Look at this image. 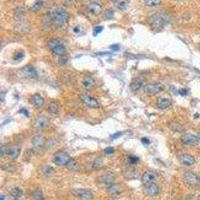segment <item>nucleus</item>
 I'll return each mask as SVG.
<instances>
[{
  "instance_id": "41",
  "label": "nucleus",
  "mask_w": 200,
  "mask_h": 200,
  "mask_svg": "<svg viewBox=\"0 0 200 200\" xmlns=\"http://www.w3.org/2000/svg\"><path fill=\"white\" fill-rule=\"evenodd\" d=\"M24 56V54L22 52H20V53H17V55H15V59L16 60H18V59H20V58H22Z\"/></svg>"
},
{
  "instance_id": "8",
  "label": "nucleus",
  "mask_w": 200,
  "mask_h": 200,
  "mask_svg": "<svg viewBox=\"0 0 200 200\" xmlns=\"http://www.w3.org/2000/svg\"><path fill=\"white\" fill-rule=\"evenodd\" d=\"M80 100L83 103L88 106L90 108H98L99 107V103L96 98H94L93 96H91L89 94H81L80 95Z\"/></svg>"
},
{
  "instance_id": "40",
  "label": "nucleus",
  "mask_w": 200,
  "mask_h": 200,
  "mask_svg": "<svg viewBox=\"0 0 200 200\" xmlns=\"http://www.w3.org/2000/svg\"><path fill=\"white\" fill-rule=\"evenodd\" d=\"M104 152L106 153V154H111V153H113L114 152V149H113V147H107L104 150Z\"/></svg>"
},
{
  "instance_id": "14",
  "label": "nucleus",
  "mask_w": 200,
  "mask_h": 200,
  "mask_svg": "<svg viewBox=\"0 0 200 200\" xmlns=\"http://www.w3.org/2000/svg\"><path fill=\"white\" fill-rule=\"evenodd\" d=\"M179 162H180L183 166H191L195 163V159H194V157L191 154L183 153L179 156Z\"/></svg>"
},
{
  "instance_id": "45",
  "label": "nucleus",
  "mask_w": 200,
  "mask_h": 200,
  "mask_svg": "<svg viewBox=\"0 0 200 200\" xmlns=\"http://www.w3.org/2000/svg\"><path fill=\"white\" fill-rule=\"evenodd\" d=\"M180 94H181V95H186V94H187L186 90H183V89L180 90Z\"/></svg>"
},
{
  "instance_id": "21",
  "label": "nucleus",
  "mask_w": 200,
  "mask_h": 200,
  "mask_svg": "<svg viewBox=\"0 0 200 200\" xmlns=\"http://www.w3.org/2000/svg\"><path fill=\"white\" fill-rule=\"evenodd\" d=\"M168 126L174 132H184V126L178 121H171V122H169Z\"/></svg>"
},
{
  "instance_id": "11",
  "label": "nucleus",
  "mask_w": 200,
  "mask_h": 200,
  "mask_svg": "<svg viewBox=\"0 0 200 200\" xmlns=\"http://www.w3.org/2000/svg\"><path fill=\"white\" fill-rule=\"evenodd\" d=\"M106 191H107V193L111 196H118L123 192V188L120 184L111 183V184H109V185H107Z\"/></svg>"
},
{
  "instance_id": "37",
  "label": "nucleus",
  "mask_w": 200,
  "mask_h": 200,
  "mask_svg": "<svg viewBox=\"0 0 200 200\" xmlns=\"http://www.w3.org/2000/svg\"><path fill=\"white\" fill-rule=\"evenodd\" d=\"M7 151H8V147H6V146L3 144V145L1 146V154H2V156L7 155Z\"/></svg>"
},
{
  "instance_id": "35",
  "label": "nucleus",
  "mask_w": 200,
  "mask_h": 200,
  "mask_svg": "<svg viewBox=\"0 0 200 200\" xmlns=\"http://www.w3.org/2000/svg\"><path fill=\"white\" fill-rule=\"evenodd\" d=\"M104 16L106 19H112V17L114 16V11L112 9H107L104 12Z\"/></svg>"
},
{
  "instance_id": "53",
  "label": "nucleus",
  "mask_w": 200,
  "mask_h": 200,
  "mask_svg": "<svg viewBox=\"0 0 200 200\" xmlns=\"http://www.w3.org/2000/svg\"><path fill=\"white\" fill-rule=\"evenodd\" d=\"M76 1H81V0H76Z\"/></svg>"
},
{
  "instance_id": "12",
  "label": "nucleus",
  "mask_w": 200,
  "mask_h": 200,
  "mask_svg": "<svg viewBox=\"0 0 200 200\" xmlns=\"http://www.w3.org/2000/svg\"><path fill=\"white\" fill-rule=\"evenodd\" d=\"M45 143H46V139L43 135H40V134H37L32 137L31 139V144L32 146L34 147V149H41L44 147Z\"/></svg>"
},
{
  "instance_id": "26",
  "label": "nucleus",
  "mask_w": 200,
  "mask_h": 200,
  "mask_svg": "<svg viewBox=\"0 0 200 200\" xmlns=\"http://www.w3.org/2000/svg\"><path fill=\"white\" fill-rule=\"evenodd\" d=\"M10 195L12 196V198H20L23 195V190L20 187H14L11 191H10Z\"/></svg>"
},
{
  "instance_id": "32",
  "label": "nucleus",
  "mask_w": 200,
  "mask_h": 200,
  "mask_svg": "<svg viewBox=\"0 0 200 200\" xmlns=\"http://www.w3.org/2000/svg\"><path fill=\"white\" fill-rule=\"evenodd\" d=\"M143 2L146 6L154 7V6H158V5H160L161 0H143Z\"/></svg>"
},
{
  "instance_id": "13",
  "label": "nucleus",
  "mask_w": 200,
  "mask_h": 200,
  "mask_svg": "<svg viewBox=\"0 0 200 200\" xmlns=\"http://www.w3.org/2000/svg\"><path fill=\"white\" fill-rule=\"evenodd\" d=\"M49 125V119L44 115H39L38 117L35 119L34 122V127L38 130H42V129H45L47 126Z\"/></svg>"
},
{
  "instance_id": "43",
  "label": "nucleus",
  "mask_w": 200,
  "mask_h": 200,
  "mask_svg": "<svg viewBox=\"0 0 200 200\" xmlns=\"http://www.w3.org/2000/svg\"><path fill=\"white\" fill-rule=\"evenodd\" d=\"M141 141H142V143L143 144H149V143H150V141H149V139L148 138H142V139H141Z\"/></svg>"
},
{
  "instance_id": "7",
  "label": "nucleus",
  "mask_w": 200,
  "mask_h": 200,
  "mask_svg": "<svg viewBox=\"0 0 200 200\" xmlns=\"http://www.w3.org/2000/svg\"><path fill=\"white\" fill-rule=\"evenodd\" d=\"M183 180L190 186H197L200 184V177L193 171H186L183 175Z\"/></svg>"
},
{
  "instance_id": "39",
  "label": "nucleus",
  "mask_w": 200,
  "mask_h": 200,
  "mask_svg": "<svg viewBox=\"0 0 200 200\" xmlns=\"http://www.w3.org/2000/svg\"><path fill=\"white\" fill-rule=\"evenodd\" d=\"M103 30V27L102 26H97V27H95V29H94V31H93V34L94 35H97V34H99L101 31Z\"/></svg>"
},
{
  "instance_id": "42",
  "label": "nucleus",
  "mask_w": 200,
  "mask_h": 200,
  "mask_svg": "<svg viewBox=\"0 0 200 200\" xmlns=\"http://www.w3.org/2000/svg\"><path fill=\"white\" fill-rule=\"evenodd\" d=\"M121 135H122V132H118V133L114 134V135H111V138H112V139H115V138L119 137V136H121Z\"/></svg>"
},
{
  "instance_id": "9",
  "label": "nucleus",
  "mask_w": 200,
  "mask_h": 200,
  "mask_svg": "<svg viewBox=\"0 0 200 200\" xmlns=\"http://www.w3.org/2000/svg\"><path fill=\"white\" fill-rule=\"evenodd\" d=\"M180 140L183 144H185V145H189V146L196 145V144L199 142L198 137H197L196 135H193V134H190V133L182 134Z\"/></svg>"
},
{
  "instance_id": "22",
  "label": "nucleus",
  "mask_w": 200,
  "mask_h": 200,
  "mask_svg": "<svg viewBox=\"0 0 200 200\" xmlns=\"http://www.w3.org/2000/svg\"><path fill=\"white\" fill-rule=\"evenodd\" d=\"M143 86H144V80L142 78H136V79H134L132 82H131L130 88H131V90H133V91H138V90H140Z\"/></svg>"
},
{
  "instance_id": "28",
  "label": "nucleus",
  "mask_w": 200,
  "mask_h": 200,
  "mask_svg": "<svg viewBox=\"0 0 200 200\" xmlns=\"http://www.w3.org/2000/svg\"><path fill=\"white\" fill-rule=\"evenodd\" d=\"M53 172H54V169H53L51 166L45 165V166H43L41 168V173L43 174V175H45V176L52 175Z\"/></svg>"
},
{
  "instance_id": "25",
  "label": "nucleus",
  "mask_w": 200,
  "mask_h": 200,
  "mask_svg": "<svg viewBox=\"0 0 200 200\" xmlns=\"http://www.w3.org/2000/svg\"><path fill=\"white\" fill-rule=\"evenodd\" d=\"M59 110H60V105L58 104L57 102H55V101L50 102L49 105H48V111H49L51 114H54V115L58 114Z\"/></svg>"
},
{
  "instance_id": "33",
  "label": "nucleus",
  "mask_w": 200,
  "mask_h": 200,
  "mask_svg": "<svg viewBox=\"0 0 200 200\" xmlns=\"http://www.w3.org/2000/svg\"><path fill=\"white\" fill-rule=\"evenodd\" d=\"M102 166H103V162H102V160H101V159H99V158L95 159V160L93 161V163H92V167H93L94 169H99V168H101Z\"/></svg>"
},
{
  "instance_id": "1",
  "label": "nucleus",
  "mask_w": 200,
  "mask_h": 200,
  "mask_svg": "<svg viewBox=\"0 0 200 200\" xmlns=\"http://www.w3.org/2000/svg\"><path fill=\"white\" fill-rule=\"evenodd\" d=\"M52 22L55 26L61 27L65 25L69 20V13L63 8H55L50 14Z\"/></svg>"
},
{
  "instance_id": "49",
  "label": "nucleus",
  "mask_w": 200,
  "mask_h": 200,
  "mask_svg": "<svg viewBox=\"0 0 200 200\" xmlns=\"http://www.w3.org/2000/svg\"><path fill=\"white\" fill-rule=\"evenodd\" d=\"M12 200H20V199H19V198H13Z\"/></svg>"
},
{
  "instance_id": "20",
  "label": "nucleus",
  "mask_w": 200,
  "mask_h": 200,
  "mask_svg": "<svg viewBox=\"0 0 200 200\" xmlns=\"http://www.w3.org/2000/svg\"><path fill=\"white\" fill-rule=\"evenodd\" d=\"M114 175L111 173H105L103 174V175H101L98 177V180H99V182H101V183H104L106 184V185H109V184L113 183V180H114Z\"/></svg>"
},
{
  "instance_id": "34",
  "label": "nucleus",
  "mask_w": 200,
  "mask_h": 200,
  "mask_svg": "<svg viewBox=\"0 0 200 200\" xmlns=\"http://www.w3.org/2000/svg\"><path fill=\"white\" fill-rule=\"evenodd\" d=\"M68 61V56L66 54L65 55H61V56H58V64L59 65H64L66 64Z\"/></svg>"
},
{
  "instance_id": "17",
  "label": "nucleus",
  "mask_w": 200,
  "mask_h": 200,
  "mask_svg": "<svg viewBox=\"0 0 200 200\" xmlns=\"http://www.w3.org/2000/svg\"><path fill=\"white\" fill-rule=\"evenodd\" d=\"M88 11L93 15H98L102 12V6H101L99 2L91 1L90 4L88 5Z\"/></svg>"
},
{
  "instance_id": "29",
  "label": "nucleus",
  "mask_w": 200,
  "mask_h": 200,
  "mask_svg": "<svg viewBox=\"0 0 200 200\" xmlns=\"http://www.w3.org/2000/svg\"><path fill=\"white\" fill-rule=\"evenodd\" d=\"M128 4H129V2L127 0H117V1H116V7L120 10L126 9L128 6Z\"/></svg>"
},
{
  "instance_id": "36",
  "label": "nucleus",
  "mask_w": 200,
  "mask_h": 200,
  "mask_svg": "<svg viewBox=\"0 0 200 200\" xmlns=\"http://www.w3.org/2000/svg\"><path fill=\"white\" fill-rule=\"evenodd\" d=\"M137 162H138L137 157H135V156H128V163L130 165H135Z\"/></svg>"
},
{
  "instance_id": "52",
  "label": "nucleus",
  "mask_w": 200,
  "mask_h": 200,
  "mask_svg": "<svg viewBox=\"0 0 200 200\" xmlns=\"http://www.w3.org/2000/svg\"><path fill=\"white\" fill-rule=\"evenodd\" d=\"M112 1H117V0H112Z\"/></svg>"
},
{
  "instance_id": "44",
  "label": "nucleus",
  "mask_w": 200,
  "mask_h": 200,
  "mask_svg": "<svg viewBox=\"0 0 200 200\" xmlns=\"http://www.w3.org/2000/svg\"><path fill=\"white\" fill-rule=\"evenodd\" d=\"M20 113H25V115L28 116V112H27V111L25 110V109H21V110H20Z\"/></svg>"
},
{
  "instance_id": "10",
  "label": "nucleus",
  "mask_w": 200,
  "mask_h": 200,
  "mask_svg": "<svg viewBox=\"0 0 200 200\" xmlns=\"http://www.w3.org/2000/svg\"><path fill=\"white\" fill-rule=\"evenodd\" d=\"M157 178V174L155 171L153 170H148L146 172H144V174L141 177V182H142L143 185H148L150 183H153L154 181Z\"/></svg>"
},
{
  "instance_id": "24",
  "label": "nucleus",
  "mask_w": 200,
  "mask_h": 200,
  "mask_svg": "<svg viewBox=\"0 0 200 200\" xmlns=\"http://www.w3.org/2000/svg\"><path fill=\"white\" fill-rule=\"evenodd\" d=\"M82 84H83V87H84L85 89H91V88L94 87L95 80L90 76H85L82 80Z\"/></svg>"
},
{
  "instance_id": "38",
  "label": "nucleus",
  "mask_w": 200,
  "mask_h": 200,
  "mask_svg": "<svg viewBox=\"0 0 200 200\" xmlns=\"http://www.w3.org/2000/svg\"><path fill=\"white\" fill-rule=\"evenodd\" d=\"M15 14L18 15V16H22L24 15V9L23 8H17L15 10Z\"/></svg>"
},
{
  "instance_id": "46",
  "label": "nucleus",
  "mask_w": 200,
  "mask_h": 200,
  "mask_svg": "<svg viewBox=\"0 0 200 200\" xmlns=\"http://www.w3.org/2000/svg\"><path fill=\"white\" fill-rule=\"evenodd\" d=\"M118 48H119L118 45H113V46H111V49H114V50H117Z\"/></svg>"
},
{
  "instance_id": "15",
  "label": "nucleus",
  "mask_w": 200,
  "mask_h": 200,
  "mask_svg": "<svg viewBox=\"0 0 200 200\" xmlns=\"http://www.w3.org/2000/svg\"><path fill=\"white\" fill-rule=\"evenodd\" d=\"M21 73L27 78H37V71L36 69L31 66V65H27L21 68Z\"/></svg>"
},
{
  "instance_id": "6",
  "label": "nucleus",
  "mask_w": 200,
  "mask_h": 200,
  "mask_svg": "<svg viewBox=\"0 0 200 200\" xmlns=\"http://www.w3.org/2000/svg\"><path fill=\"white\" fill-rule=\"evenodd\" d=\"M72 194L79 200H91L93 198L92 191L86 188H75L72 190Z\"/></svg>"
},
{
  "instance_id": "4",
  "label": "nucleus",
  "mask_w": 200,
  "mask_h": 200,
  "mask_svg": "<svg viewBox=\"0 0 200 200\" xmlns=\"http://www.w3.org/2000/svg\"><path fill=\"white\" fill-rule=\"evenodd\" d=\"M71 159L72 158L70 157V155L68 153L64 152V151H57L53 155L52 161L57 166H66Z\"/></svg>"
},
{
  "instance_id": "50",
  "label": "nucleus",
  "mask_w": 200,
  "mask_h": 200,
  "mask_svg": "<svg viewBox=\"0 0 200 200\" xmlns=\"http://www.w3.org/2000/svg\"><path fill=\"white\" fill-rule=\"evenodd\" d=\"M175 1H183V0H175Z\"/></svg>"
},
{
  "instance_id": "27",
  "label": "nucleus",
  "mask_w": 200,
  "mask_h": 200,
  "mask_svg": "<svg viewBox=\"0 0 200 200\" xmlns=\"http://www.w3.org/2000/svg\"><path fill=\"white\" fill-rule=\"evenodd\" d=\"M43 6H44V2H43L42 0H37V1L32 5V7L30 8V10L33 12H37V11H39L40 9H42Z\"/></svg>"
},
{
  "instance_id": "23",
  "label": "nucleus",
  "mask_w": 200,
  "mask_h": 200,
  "mask_svg": "<svg viewBox=\"0 0 200 200\" xmlns=\"http://www.w3.org/2000/svg\"><path fill=\"white\" fill-rule=\"evenodd\" d=\"M31 102L33 103V104L36 106V107H42L43 105H44V98L42 97L40 94H34L33 96H32L31 98Z\"/></svg>"
},
{
  "instance_id": "19",
  "label": "nucleus",
  "mask_w": 200,
  "mask_h": 200,
  "mask_svg": "<svg viewBox=\"0 0 200 200\" xmlns=\"http://www.w3.org/2000/svg\"><path fill=\"white\" fill-rule=\"evenodd\" d=\"M156 105L159 109H167L172 105V102L169 98L166 97H160L157 99V102H156Z\"/></svg>"
},
{
  "instance_id": "18",
  "label": "nucleus",
  "mask_w": 200,
  "mask_h": 200,
  "mask_svg": "<svg viewBox=\"0 0 200 200\" xmlns=\"http://www.w3.org/2000/svg\"><path fill=\"white\" fill-rule=\"evenodd\" d=\"M20 151H21V149H20L18 145H12V146H10V147H8L7 155H8L12 160H15V159L18 158Z\"/></svg>"
},
{
  "instance_id": "51",
  "label": "nucleus",
  "mask_w": 200,
  "mask_h": 200,
  "mask_svg": "<svg viewBox=\"0 0 200 200\" xmlns=\"http://www.w3.org/2000/svg\"><path fill=\"white\" fill-rule=\"evenodd\" d=\"M197 200H200V195L198 196V199H197Z\"/></svg>"
},
{
  "instance_id": "47",
  "label": "nucleus",
  "mask_w": 200,
  "mask_h": 200,
  "mask_svg": "<svg viewBox=\"0 0 200 200\" xmlns=\"http://www.w3.org/2000/svg\"><path fill=\"white\" fill-rule=\"evenodd\" d=\"M5 199H6V197H5V195H2V196H1V200H5Z\"/></svg>"
},
{
  "instance_id": "48",
  "label": "nucleus",
  "mask_w": 200,
  "mask_h": 200,
  "mask_svg": "<svg viewBox=\"0 0 200 200\" xmlns=\"http://www.w3.org/2000/svg\"><path fill=\"white\" fill-rule=\"evenodd\" d=\"M197 137H198V141H199V142H200V133L198 134V135H197Z\"/></svg>"
},
{
  "instance_id": "2",
  "label": "nucleus",
  "mask_w": 200,
  "mask_h": 200,
  "mask_svg": "<svg viewBox=\"0 0 200 200\" xmlns=\"http://www.w3.org/2000/svg\"><path fill=\"white\" fill-rule=\"evenodd\" d=\"M47 45L48 48L53 52V54L57 55V56H61V55L66 54V47L64 46L62 41H60L59 39L52 38L48 40Z\"/></svg>"
},
{
  "instance_id": "5",
  "label": "nucleus",
  "mask_w": 200,
  "mask_h": 200,
  "mask_svg": "<svg viewBox=\"0 0 200 200\" xmlns=\"http://www.w3.org/2000/svg\"><path fill=\"white\" fill-rule=\"evenodd\" d=\"M164 89V85L160 82H153V83H149L146 84L143 87V90L146 94L148 95H155L160 93L162 90Z\"/></svg>"
},
{
  "instance_id": "30",
  "label": "nucleus",
  "mask_w": 200,
  "mask_h": 200,
  "mask_svg": "<svg viewBox=\"0 0 200 200\" xmlns=\"http://www.w3.org/2000/svg\"><path fill=\"white\" fill-rule=\"evenodd\" d=\"M32 198L34 200H44V195H43L42 191L40 189H37V190H34L33 193H32Z\"/></svg>"
},
{
  "instance_id": "16",
  "label": "nucleus",
  "mask_w": 200,
  "mask_h": 200,
  "mask_svg": "<svg viewBox=\"0 0 200 200\" xmlns=\"http://www.w3.org/2000/svg\"><path fill=\"white\" fill-rule=\"evenodd\" d=\"M146 193L148 194L149 196H157L159 193H160V187H159L155 182L153 183H150L148 185H146Z\"/></svg>"
},
{
  "instance_id": "31",
  "label": "nucleus",
  "mask_w": 200,
  "mask_h": 200,
  "mask_svg": "<svg viewBox=\"0 0 200 200\" xmlns=\"http://www.w3.org/2000/svg\"><path fill=\"white\" fill-rule=\"evenodd\" d=\"M78 166H79V164H78V162L75 160V159H71V160L69 161V163L67 164L66 167L69 170H76V169L78 168Z\"/></svg>"
},
{
  "instance_id": "3",
  "label": "nucleus",
  "mask_w": 200,
  "mask_h": 200,
  "mask_svg": "<svg viewBox=\"0 0 200 200\" xmlns=\"http://www.w3.org/2000/svg\"><path fill=\"white\" fill-rule=\"evenodd\" d=\"M149 23L154 28L160 29L168 23V17L163 13H155L149 18Z\"/></svg>"
}]
</instances>
